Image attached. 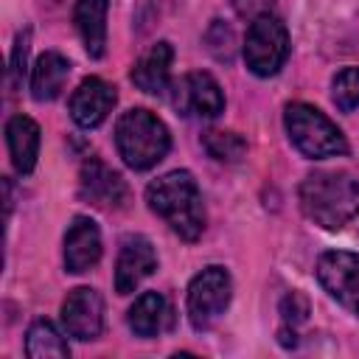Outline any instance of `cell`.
I'll return each instance as SVG.
<instances>
[{
  "instance_id": "1",
  "label": "cell",
  "mask_w": 359,
  "mask_h": 359,
  "mask_svg": "<svg viewBox=\"0 0 359 359\" xmlns=\"http://www.w3.org/2000/svg\"><path fill=\"white\" fill-rule=\"evenodd\" d=\"M149 208L185 241H196L205 233V202L191 171H168L149 182Z\"/></svg>"
},
{
  "instance_id": "2",
  "label": "cell",
  "mask_w": 359,
  "mask_h": 359,
  "mask_svg": "<svg viewBox=\"0 0 359 359\" xmlns=\"http://www.w3.org/2000/svg\"><path fill=\"white\" fill-rule=\"evenodd\" d=\"M300 208L314 224L339 230L359 213V182L345 171H314L300 182Z\"/></svg>"
},
{
  "instance_id": "3",
  "label": "cell",
  "mask_w": 359,
  "mask_h": 359,
  "mask_svg": "<svg viewBox=\"0 0 359 359\" xmlns=\"http://www.w3.org/2000/svg\"><path fill=\"white\" fill-rule=\"evenodd\" d=\"M115 146L123 163L135 171H146L157 165L168 149H171V135L165 123L151 115L149 109H129L118 118L115 123Z\"/></svg>"
},
{
  "instance_id": "4",
  "label": "cell",
  "mask_w": 359,
  "mask_h": 359,
  "mask_svg": "<svg viewBox=\"0 0 359 359\" xmlns=\"http://www.w3.org/2000/svg\"><path fill=\"white\" fill-rule=\"evenodd\" d=\"M283 123H286L292 146L309 160H325V157H337L348 151L345 135L337 129V123H331L311 104H303V101L289 104L283 112Z\"/></svg>"
},
{
  "instance_id": "5",
  "label": "cell",
  "mask_w": 359,
  "mask_h": 359,
  "mask_svg": "<svg viewBox=\"0 0 359 359\" xmlns=\"http://www.w3.org/2000/svg\"><path fill=\"white\" fill-rule=\"evenodd\" d=\"M289 56V34H286V25L264 11L258 14L250 28H247V39H244V62L250 67V73L266 79V76H275L283 62Z\"/></svg>"
},
{
  "instance_id": "6",
  "label": "cell",
  "mask_w": 359,
  "mask_h": 359,
  "mask_svg": "<svg viewBox=\"0 0 359 359\" xmlns=\"http://www.w3.org/2000/svg\"><path fill=\"white\" fill-rule=\"evenodd\" d=\"M233 280L224 266H208L188 283L185 311L196 331H208L230 306Z\"/></svg>"
},
{
  "instance_id": "7",
  "label": "cell",
  "mask_w": 359,
  "mask_h": 359,
  "mask_svg": "<svg viewBox=\"0 0 359 359\" xmlns=\"http://www.w3.org/2000/svg\"><path fill=\"white\" fill-rule=\"evenodd\" d=\"M320 286L348 311L359 317V255L348 250L323 252L317 261Z\"/></svg>"
},
{
  "instance_id": "8",
  "label": "cell",
  "mask_w": 359,
  "mask_h": 359,
  "mask_svg": "<svg viewBox=\"0 0 359 359\" xmlns=\"http://www.w3.org/2000/svg\"><path fill=\"white\" fill-rule=\"evenodd\" d=\"M171 104L185 118H216L224 109V95L219 81L210 73L194 70L174 84Z\"/></svg>"
},
{
  "instance_id": "9",
  "label": "cell",
  "mask_w": 359,
  "mask_h": 359,
  "mask_svg": "<svg viewBox=\"0 0 359 359\" xmlns=\"http://www.w3.org/2000/svg\"><path fill=\"white\" fill-rule=\"evenodd\" d=\"M79 194H81L84 202H90V205H95L101 210H115L129 196L123 177L118 171H112L98 157H87L84 160L81 177H79Z\"/></svg>"
},
{
  "instance_id": "10",
  "label": "cell",
  "mask_w": 359,
  "mask_h": 359,
  "mask_svg": "<svg viewBox=\"0 0 359 359\" xmlns=\"http://www.w3.org/2000/svg\"><path fill=\"white\" fill-rule=\"evenodd\" d=\"M62 325L70 337L87 342L101 334L104 325V300L95 289L79 286L62 303Z\"/></svg>"
},
{
  "instance_id": "11",
  "label": "cell",
  "mask_w": 359,
  "mask_h": 359,
  "mask_svg": "<svg viewBox=\"0 0 359 359\" xmlns=\"http://www.w3.org/2000/svg\"><path fill=\"white\" fill-rule=\"evenodd\" d=\"M157 269V252L146 236H126L115 261V292H135Z\"/></svg>"
},
{
  "instance_id": "12",
  "label": "cell",
  "mask_w": 359,
  "mask_h": 359,
  "mask_svg": "<svg viewBox=\"0 0 359 359\" xmlns=\"http://www.w3.org/2000/svg\"><path fill=\"white\" fill-rule=\"evenodd\" d=\"M115 87L107 84L104 79L98 76H90L84 79L76 93L70 95V118L81 126V129H95L107 121V115L112 112L115 107Z\"/></svg>"
},
{
  "instance_id": "13",
  "label": "cell",
  "mask_w": 359,
  "mask_h": 359,
  "mask_svg": "<svg viewBox=\"0 0 359 359\" xmlns=\"http://www.w3.org/2000/svg\"><path fill=\"white\" fill-rule=\"evenodd\" d=\"M101 258V233L98 224L87 216H76L65 233V269L79 275L95 266Z\"/></svg>"
},
{
  "instance_id": "14",
  "label": "cell",
  "mask_w": 359,
  "mask_h": 359,
  "mask_svg": "<svg viewBox=\"0 0 359 359\" xmlns=\"http://www.w3.org/2000/svg\"><path fill=\"white\" fill-rule=\"evenodd\" d=\"M171 62H174V48L171 42H157L151 45L132 67V81L137 90L149 95H163L171 84Z\"/></svg>"
},
{
  "instance_id": "15",
  "label": "cell",
  "mask_w": 359,
  "mask_h": 359,
  "mask_svg": "<svg viewBox=\"0 0 359 359\" xmlns=\"http://www.w3.org/2000/svg\"><path fill=\"white\" fill-rule=\"evenodd\" d=\"M6 143L11 163L20 174H31L39 157V126L28 115H14L6 123Z\"/></svg>"
},
{
  "instance_id": "16",
  "label": "cell",
  "mask_w": 359,
  "mask_h": 359,
  "mask_svg": "<svg viewBox=\"0 0 359 359\" xmlns=\"http://www.w3.org/2000/svg\"><path fill=\"white\" fill-rule=\"evenodd\" d=\"M107 8H109V0H76V8H73V20H76V28H79V36L84 42V50L93 59L104 56Z\"/></svg>"
},
{
  "instance_id": "17",
  "label": "cell",
  "mask_w": 359,
  "mask_h": 359,
  "mask_svg": "<svg viewBox=\"0 0 359 359\" xmlns=\"http://www.w3.org/2000/svg\"><path fill=\"white\" fill-rule=\"evenodd\" d=\"M70 76V62L56 53V50H48L36 59L34 65V73H31V95L34 101H53L62 90H65V81Z\"/></svg>"
},
{
  "instance_id": "18",
  "label": "cell",
  "mask_w": 359,
  "mask_h": 359,
  "mask_svg": "<svg viewBox=\"0 0 359 359\" xmlns=\"http://www.w3.org/2000/svg\"><path fill=\"white\" fill-rule=\"evenodd\" d=\"M129 328L137 334V337H157L168 320H171V309L165 303V297L160 292H143L132 309H129Z\"/></svg>"
},
{
  "instance_id": "19",
  "label": "cell",
  "mask_w": 359,
  "mask_h": 359,
  "mask_svg": "<svg viewBox=\"0 0 359 359\" xmlns=\"http://www.w3.org/2000/svg\"><path fill=\"white\" fill-rule=\"evenodd\" d=\"M25 353L31 359H67L70 348L50 320H36L25 334Z\"/></svg>"
},
{
  "instance_id": "20",
  "label": "cell",
  "mask_w": 359,
  "mask_h": 359,
  "mask_svg": "<svg viewBox=\"0 0 359 359\" xmlns=\"http://www.w3.org/2000/svg\"><path fill=\"white\" fill-rule=\"evenodd\" d=\"M202 143L208 149V154L219 163H238L247 151V143L241 135L236 132H222V129H210L202 135Z\"/></svg>"
},
{
  "instance_id": "21",
  "label": "cell",
  "mask_w": 359,
  "mask_h": 359,
  "mask_svg": "<svg viewBox=\"0 0 359 359\" xmlns=\"http://www.w3.org/2000/svg\"><path fill=\"white\" fill-rule=\"evenodd\" d=\"M331 98L342 112H351L359 107V67H345L334 76Z\"/></svg>"
},
{
  "instance_id": "22",
  "label": "cell",
  "mask_w": 359,
  "mask_h": 359,
  "mask_svg": "<svg viewBox=\"0 0 359 359\" xmlns=\"http://www.w3.org/2000/svg\"><path fill=\"white\" fill-rule=\"evenodd\" d=\"M28 48H31V31H22L14 42V50H11V62H8V79H11V87H20L22 76H25V62H28Z\"/></svg>"
},
{
  "instance_id": "23",
  "label": "cell",
  "mask_w": 359,
  "mask_h": 359,
  "mask_svg": "<svg viewBox=\"0 0 359 359\" xmlns=\"http://www.w3.org/2000/svg\"><path fill=\"white\" fill-rule=\"evenodd\" d=\"M280 314H283L286 325H297V323H303L309 317V300L300 292H289L280 300Z\"/></svg>"
}]
</instances>
